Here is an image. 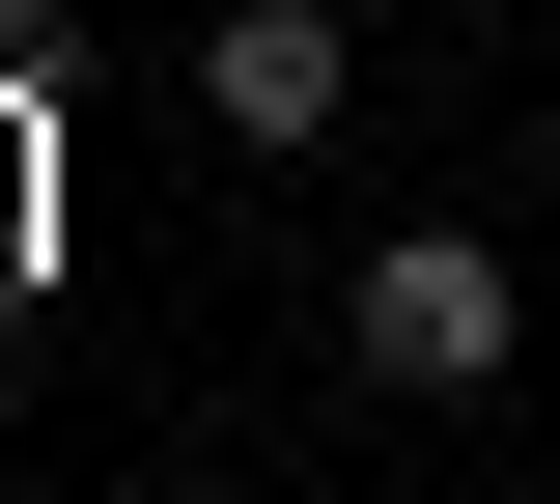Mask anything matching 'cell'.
Masks as SVG:
<instances>
[{
	"mask_svg": "<svg viewBox=\"0 0 560 504\" xmlns=\"http://www.w3.org/2000/svg\"><path fill=\"white\" fill-rule=\"evenodd\" d=\"M337 337H364V392H504V337H533V281H504L477 224H393L337 281Z\"/></svg>",
	"mask_w": 560,
	"mask_h": 504,
	"instance_id": "6da1fadb",
	"label": "cell"
},
{
	"mask_svg": "<svg viewBox=\"0 0 560 504\" xmlns=\"http://www.w3.org/2000/svg\"><path fill=\"white\" fill-rule=\"evenodd\" d=\"M337 0H224V28H197V113H224V141H253V168H308V141H337Z\"/></svg>",
	"mask_w": 560,
	"mask_h": 504,
	"instance_id": "7a4b0ae2",
	"label": "cell"
}]
</instances>
